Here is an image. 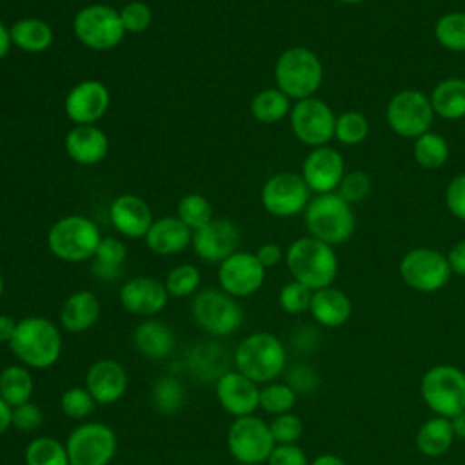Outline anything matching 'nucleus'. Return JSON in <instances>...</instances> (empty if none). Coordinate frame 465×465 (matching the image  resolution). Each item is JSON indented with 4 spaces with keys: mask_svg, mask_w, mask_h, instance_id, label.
<instances>
[{
    "mask_svg": "<svg viewBox=\"0 0 465 465\" xmlns=\"http://www.w3.org/2000/svg\"><path fill=\"white\" fill-rule=\"evenodd\" d=\"M9 347L22 365L44 371L62 356V331L45 316H25L18 320Z\"/></svg>",
    "mask_w": 465,
    "mask_h": 465,
    "instance_id": "nucleus-1",
    "label": "nucleus"
},
{
    "mask_svg": "<svg viewBox=\"0 0 465 465\" xmlns=\"http://www.w3.org/2000/svg\"><path fill=\"white\" fill-rule=\"evenodd\" d=\"M283 260L292 280L312 291L331 287L338 274V256L332 245L312 236L294 240L285 251Z\"/></svg>",
    "mask_w": 465,
    "mask_h": 465,
    "instance_id": "nucleus-2",
    "label": "nucleus"
},
{
    "mask_svg": "<svg viewBox=\"0 0 465 465\" xmlns=\"http://www.w3.org/2000/svg\"><path fill=\"white\" fill-rule=\"evenodd\" d=\"M238 372L254 383H271L285 369L287 351L280 338L271 332H252L245 336L232 356Z\"/></svg>",
    "mask_w": 465,
    "mask_h": 465,
    "instance_id": "nucleus-3",
    "label": "nucleus"
},
{
    "mask_svg": "<svg viewBox=\"0 0 465 465\" xmlns=\"http://www.w3.org/2000/svg\"><path fill=\"white\" fill-rule=\"evenodd\" d=\"M303 220L309 236L332 247L347 242L356 227V216L351 203H347L338 193L316 194L309 200Z\"/></svg>",
    "mask_w": 465,
    "mask_h": 465,
    "instance_id": "nucleus-4",
    "label": "nucleus"
},
{
    "mask_svg": "<svg viewBox=\"0 0 465 465\" xmlns=\"http://www.w3.org/2000/svg\"><path fill=\"white\" fill-rule=\"evenodd\" d=\"M276 87L292 100L314 96L323 80V65L314 51L294 45L285 49L274 65Z\"/></svg>",
    "mask_w": 465,
    "mask_h": 465,
    "instance_id": "nucleus-5",
    "label": "nucleus"
},
{
    "mask_svg": "<svg viewBox=\"0 0 465 465\" xmlns=\"http://www.w3.org/2000/svg\"><path fill=\"white\" fill-rule=\"evenodd\" d=\"M102 234L96 223L80 214L56 220L47 232V247L62 262L78 263L94 258Z\"/></svg>",
    "mask_w": 465,
    "mask_h": 465,
    "instance_id": "nucleus-6",
    "label": "nucleus"
},
{
    "mask_svg": "<svg viewBox=\"0 0 465 465\" xmlns=\"http://www.w3.org/2000/svg\"><path fill=\"white\" fill-rule=\"evenodd\" d=\"M420 392L436 416L450 420L465 411V372L449 363L434 365L423 374Z\"/></svg>",
    "mask_w": 465,
    "mask_h": 465,
    "instance_id": "nucleus-7",
    "label": "nucleus"
},
{
    "mask_svg": "<svg viewBox=\"0 0 465 465\" xmlns=\"http://www.w3.org/2000/svg\"><path fill=\"white\" fill-rule=\"evenodd\" d=\"M191 316L207 334L223 338L236 332L243 322V311L236 298L222 289H202L191 300Z\"/></svg>",
    "mask_w": 465,
    "mask_h": 465,
    "instance_id": "nucleus-8",
    "label": "nucleus"
},
{
    "mask_svg": "<svg viewBox=\"0 0 465 465\" xmlns=\"http://www.w3.org/2000/svg\"><path fill=\"white\" fill-rule=\"evenodd\" d=\"M73 33L80 44L93 51H109L124 40L118 9L105 4H89L73 18Z\"/></svg>",
    "mask_w": 465,
    "mask_h": 465,
    "instance_id": "nucleus-9",
    "label": "nucleus"
},
{
    "mask_svg": "<svg viewBox=\"0 0 465 465\" xmlns=\"http://www.w3.org/2000/svg\"><path fill=\"white\" fill-rule=\"evenodd\" d=\"M274 447L269 423L254 414L234 418L227 429V449L242 465L267 463Z\"/></svg>",
    "mask_w": 465,
    "mask_h": 465,
    "instance_id": "nucleus-10",
    "label": "nucleus"
},
{
    "mask_svg": "<svg viewBox=\"0 0 465 465\" xmlns=\"http://www.w3.org/2000/svg\"><path fill=\"white\" fill-rule=\"evenodd\" d=\"M118 440L114 430L102 421L76 425L65 441L71 465H109L116 454Z\"/></svg>",
    "mask_w": 465,
    "mask_h": 465,
    "instance_id": "nucleus-11",
    "label": "nucleus"
},
{
    "mask_svg": "<svg viewBox=\"0 0 465 465\" xmlns=\"http://www.w3.org/2000/svg\"><path fill=\"white\" fill-rule=\"evenodd\" d=\"M385 118L398 136L416 140L430 131L434 109L430 98L423 91L401 89L389 100Z\"/></svg>",
    "mask_w": 465,
    "mask_h": 465,
    "instance_id": "nucleus-12",
    "label": "nucleus"
},
{
    "mask_svg": "<svg viewBox=\"0 0 465 465\" xmlns=\"http://www.w3.org/2000/svg\"><path fill=\"white\" fill-rule=\"evenodd\" d=\"M447 254L432 247H414L400 260V276L414 291L436 292L450 280Z\"/></svg>",
    "mask_w": 465,
    "mask_h": 465,
    "instance_id": "nucleus-13",
    "label": "nucleus"
},
{
    "mask_svg": "<svg viewBox=\"0 0 465 465\" xmlns=\"http://www.w3.org/2000/svg\"><path fill=\"white\" fill-rule=\"evenodd\" d=\"M291 129L294 136L309 145V147H322L327 145L334 138V125L336 116L329 104L323 100L311 96L298 100L291 107Z\"/></svg>",
    "mask_w": 465,
    "mask_h": 465,
    "instance_id": "nucleus-14",
    "label": "nucleus"
},
{
    "mask_svg": "<svg viewBox=\"0 0 465 465\" xmlns=\"http://www.w3.org/2000/svg\"><path fill=\"white\" fill-rule=\"evenodd\" d=\"M309 187L302 174L296 173H276L262 187V205L263 209L278 218H291L305 211L309 203Z\"/></svg>",
    "mask_w": 465,
    "mask_h": 465,
    "instance_id": "nucleus-15",
    "label": "nucleus"
},
{
    "mask_svg": "<svg viewBox=\"0 0 465 465\" xmlns=\"http://www.w3.org/2000/svg\"><path fill=\"white\" fill-rule=\"evenodd\" d=\"M265 271L254 252L236 251L218 265V283L232 298H247L263 285Z\"/></svg>",
    "mask_w": 465,
    "mask_h": 465,
    "instance_id": "nucleus-16",
    "label": "nucleus"
},
{
    "mask_svg": "<svg viewBox=\"0 0 465 465\" xmlns=\"http://www.w3.org/2000/svg\"><path fill=\"white\" fill-rule=\"evenodd\" d=\"M193 249L200 260L207 263H222L234 254L240 245V229L234 222L218 218L193 232Z\"/></svg>",
    "mask_w": 465,
    "mask_h": 465,
    "instance_id": "nucleus-17",
    "label": "nucleus"
},
{
    "mask_svg": "<svg viewBox=\"0 0 465 465\" xmlns=\"http://www.w3.org/2000/svg\"><path fill=\"white\" fill-rule=\"evenodd\" d=\"M345 174V163L341 154L329 145L314 147L302 163V178L309 191L316 194L336 193Z\"/></svg>",
    "mask_w": 465,
    "mask_h": 465,
    "instance_id": "nucleus-18",
    "label": "nucleus"
},
{
    "mask_svg": "<svg viewBox=\"0 0 465 465\" xmlns=\"http://www.w3.org/2000/svg\"><path fill=\"white\" fill-rule=\"evenodd\" d=\"M109 104L111 94L105 84L98 80H82L65 94L64 109L67 118L76 125H91L105 114Z\"/></svg>",
    "mask_w": 465,
    "mask_h": 465,
    "instance_id": "nucleus-19",
    "label": "nucleus"
},
{
    "mask_svg": "<svg viewBox=\"0 0 465 465\" xmlns=\"http://www.w3.org/2000/svg\"><path fill=\"white\" fill-rule=\"evenodd\" d=\"M214 392L220 407L234 416H251L260 407V387L242 372L225 371L214 381Z\"/></svg>",
    "mask_w": 465,
    "mask_h": 465,
    "instance_id": "nucleus-20",
    "label": "nucleus"
},
{
    "mask_svg": "<svg viewBox=\"0 0 465 465\" xmlns=\"http://www.w3.org/2000/svg\"><path fill=\"white\" fill-rule=\"evenodd\" d=\"M125 311L136 316H154L165 309L169 292L165 283L151 276H134L127 280L118 292Z\"/></svg>",
    "mask_w": 465,
    "mask_h": 465,
    "instance_id": "nucleus-21",
    "label": "nucleus"
},
{
    "mask_svg": "<svg viewBox=\"0 0 465 465\" xmlns=\"http://www.w3.org/2000/svg\"><path fill=\"white\" fill-rule=\"evenodd\" d=\"M127 381V372L120 361L102 358L89 365L84 387L94 398L96 405H113L124 398Z\"/></svg>",
    "mask_w": 465,
    "mask_h": 465,
    "instance_id": "nucleus-22",
    "label": "nucleus"
},
{
    "mask_svg": "<svg viewBox=\"0 0 465 465\" xmlns=\"http://www.w3.org/2000/svg\"><path fill=\"white\" fill-rule=\"evenodd\" d=\"M109 220L127 238L145 236L153 225V213L147 202L136 194H120L109 205Z\"/></svg>",
    "mask_w": 465,
    "mask_h": 465,
    "instance_id": "nucleus-23",
    "label": "nucleus"
},
{
    "mask_svg": "<svg viewBox=\"0 0 465 465\" xmlns=\"http://www.w3.org/2000/svg\"><path fill=\"white\" fill-rule=\"evenodd\" d=\"M109 138L94 124L74 125L65 134V153L80 165H94L107 156Z\"/></svg>",
    "mask_w": 465,
    "mask_h": 465,
    "instance_id": "nucleus-24",
    "label": "nucleus"
},
{
    "mask_svg": "<svg viewBox=\"0 0 465 465\" xmlns=\"http://www.w3.org/2000/svg\"><path fill=\"white\" fill-rule=\"evenodd\" d=\"M98 318L100 300L87 289L69 294L60 309V327L71 334L89 331L98 322Z\"/></svg>",
    "mask_w": 465,
    "mask_h": 465,
    "instance_id": "nucleus-25",
    "label": "nucleus"
},
{
    "mask_svg": "<svg viewBox=\"0 0 465 465\" xmlns=\"http://www.w3.org/2000/svg\"><path fill=\"white\" fill-rule=\"evenodd\" d=\"M143 238L153 252L167 256L182 252L193 242V231L178 216H163L153 222Z\"/></svg>",
    "mask_w": 465,
    "mask_h": 465,
    "instance_id": "nucleus-26",
    "label": "nucleus"
},
{
    "mask_svg": "<svg viewBox=\"0 0 465 465\" xmlns=\"http://www.w3.org/2000/svg\"><path fill=\"white\" fill-rule=\"evenodd\" d=\"M309 312L320 325L336 329L347 323V320L351 318L352 303L343 291L331 285V287L312 291Z\"/></svg>",
    "mask_w": 465,
    "mask_h": 465,
    "instance_id": "nucleus-27",
    "label": "nucleus"
},
{
    "mask_svg": "<svg viewBox=\"0 0 465 465\" xmlns=\"http://www.w3.org/2000/svg\"><path fill=\"white\" fill-rule=\"evenodd\" d=\"M174 332L160 320H145L133 332L134 349L149 360H163L174 351Z\"/></svg>",
    "mask_w": 465,
    "mask_h": 465,
    "instance_id": "nucleus-28",
    "label": "nucleus"
},
{
    "mask_svg": "<svg viewBox=\"0 0 465 465\" xmlns=\"http://www.w3.org/2000/svg\"><path fill=\"white\" fill-rule=\"evenodd\" d=\"M434 114L443 120H460L465 116V78L450 76L440 80L429 94Z\"/></svg>",
    "mask_w": 465,
    "mask_h": 465,
    "instance_id": "nucleus-29",
    "label": "nucleus"
},
{
    "mask_svg": "<svg viewBox=\"0 0 465 465\" xmlns=\"http://www.w3.org/2000/svg\"><path fill=\"white\" fill-rule=\"evenodd\" d=\"M9 33H11V42L25 53H44L45 49L51 47L54 40V33L51 25L45 20L35 18V16L16 20L9 27Z\"/></svg>",
    "mask_w": 465,
    "mask_h": 465,
    "instance_id": "nucleus-30",
    "label": "nucleus"
},
{
    "mask_svg": "<svg viewBox=\"0 0 465 465\" xmlns=\"http://www.w3.org/2000/svg\"><path fill=\"white\" fill-rule=\"evenodd\" d=\"M456 436L449 418L434 416L429 418L416 432V449L427 458L443 456L450 445L454 443Z\"/></svg>",
    "mask_w": 465,
    "mask_h": 465,
    "instance_id": "nucleus-31",
    "label": "nucleus"
},
{
    "mask_svg": "<svg viewBox=\"0 0 465 465\" xmlns=\"http://www.w3.org/2000/svg\"><path fill=\"white\" fill-rule=\"evenodd\" d=\"M35 392V380L25 365H7L0 372V396L11 405L18 407L31 401Z\"/></svg>",
    "mask_w": 465,
    "mask_h": 465,
    "instance_id": "nucleus-32",
    "label": "nucleus"
},
{
    "mask_svg": "<svg viewBox=\"0 0 465 465\" xmlns=\"http://www.w3.org/2000/svg\"><path fill=\"white\" fill-rule=\"evenodd\" d=\"M125 256H127V249L122 240L113 236H105V238L102 236L98 249L94 252L93 272L96 274V278L104 282H113L120 276Z\"/></svg>",
    "mask_w": 465,
    "mask_h": 465,
    "instance_id": "nucleus-33",
    "label": "nucleus"
},
{
    "mask_svg": "<svg viewBox=\"0 0 465 465\" xmlns=\"http://www.w3.org/2000/svg\"><path fill=\"white\" fill-rule=\"evenodd\" d=\"M251 113L260 124H276L291 113V98L278 87H267L254 94Z\"/></svg>",
    "mask_w": 465,
    "mask_h": 465,
    "instance_id": "nucleus-34",
    "label": "nucleus"
},
{
    "mask_svg": "<svg viewBox=\"0 0 465 465\" xmlns=\"http://www.w3.org/2000/svg\"><path fill=\"white\" fill-rule=\"evenodd\" d=\"M412 154L420 167H423L427 171H434L447 163L449 143L441 134L427 131L425 134H421L414 140Z\"/></svg>",
    "mask_w": 465,
    "mask_h": 465,
    "instance_id": "nucleus-35",
    "label": "nucleus"
},
{
    "mask_svg": "<svg viewBox=\"0 0 465 465\" xmlns=\"http://www.w3.org/2000/svg\"><path fill=\"white\" fill-rule=\"evenodd\" d=\"M153 407L162 414H174L185 403V389L176 376L162 374L151 387Z\"/></svg>",
    "mask_w": 465,
    "mask_h": 465,
    "instance_id": "nucleus-36",
    "label": "nucleus"
},
{
    "mask_svg": "<svg viewBox=\"0 0 465 465\" xmlns=\"http://www.w3.org/2000/svg\"><path fill=\"white\" fill-rule=\"evenodd\" d=\"M25 465H71L65 443L51 436L33 438L24 450Z\"/></svg>",
    "mask_w": 465,
    "mask_h": 465,
    "instance_id": "nucleus-37",
    "label": "nucleus"
},
{
    "mask_svg": "<svg viewBox=\"0 0 465 465\" xmlns=\"http://www.w3.org/2000/svg\"><path fill=\"white\" fill-rule=\"evenodd\" d=\"M436 42L452 53H465V13L450 11L438 18L434 25Z\"/></svg>",
    "mask_w": 465,
    "mask_h": 465,
    "instance_id": "nucleus-38",
    "label": "nucleus"
},
{
    "mask_svg": "<svg viewBox=\"0 0 465 465\" xmlns=\"http://www.w3.org/2000/svg\"><path fill=\"white\" fill-rule=\"evenodd\" d=\"M176 216L194 232L213 220V207L205 196L191 193L178 202Z\"/></svg>",
    "mask_w": 465,
    "mask_h": 465,
    "instance_id": "nucleus-39",
    "label": "nucleus"
},
{
    "mask_svg": "<svg viewBox=\"0 0 465 465\" xmlns=\"http://www.w3.org/2000/svg\"><path fill=\"white\" fill-rule=\"evenodd\" d=\"M294 403H296V392L289 383L271 381L260 389V409H263L267 414L278 416V414L291 412Z\"/></svg>",
    "mask_w": 465,
    "mask_h": 465,
    "instance_id": "nucleus-40",
    "label": "nucleus"
},
{
    "mask_svg": "<svg viewBox=\"0 0 465 465\" xmlns=\"http://www.w3.org/2000/svg\"><path fill=\"white\" fill-rule=\"evenodd\" d=\"M369 134V120L360 111H345L336 116L334 138L343 145H358Z\"/></svg>",
    "mask_w": 465,
    "mask_h": 465,
    "instance_id": "nucleus-41",
    "label": "nucleus"
},
{
    "mask_svg": "<svg viewBox=\"0 0 465 465\" xmlns=\"http://www.w3.org/2000/svg\"><path fill=\"white\" fill-rule=\"evenodd\" d=\"M200 271L193 263H180L173 267L165 278V289L169 296L174 298H185V296H194L198 287H200Z\"/></svg>",
    "mask_w": 465,
    "mask_h": 465,
    "instance_id": "nucleus-42",
    "label": "nucleus"
},
{
    "mask_svg": "<svg viewBox=\"0 0 465 465\" xmlns=\"http://www.w3.org/2000/svg\"><path fill=\"white\" fill-rule=\"evenodd\" d=\"M96 407L94 398L89 394L85 387H69L60 396V409L65 416L73 420L87 418Z\"/></svg>",
    "mask_w": 465,
    "mask_h": 465,
    "instance_id": "nucleus-43",
    "label": "nucleus"
},
{
    "mask_svg": "<svg viewBox=\"0 0 465 465\" xmlns=\"http://www.w3.org/2000/svg\"><path fill=\"white\" fill-rule=\"evenodd\" d=\"M311 298H312V289H309L307 285L296 280H291L280 289L278 303L282 311H285L287 314H302L309 311Z\"/></svg>",
    "mask_w": 465,
    "mask_h": 465,
    "instance_id": "nucleus-44",
    "label": "nucleus"
},
{
    "mask_svg": "<svg viewBox=\"0 0 465 465\" xmlns=\"http://www.w3.org/2000/svg\"><path fill=\"white\" fill-rule=\"evenodd\" d=\"M336 193L351 205L363 202L371 193V178L363 171H349L343 174Z\"/></svg>",
    "mask_w": 465,
    "mask_h": 465,
    "instance_id": "nucleus-45",
    "label": "nucleus"
},
{
    "mask_svg": "<svg viewBox=\"0 0 465 465\" xmlns=\"http://www.w3.org/2000/svg\"><path fill=\"white\" fill-rule=\"evenodd\" d=\"M118 15L125 33H143L153 22L151 7L142 0L127 2L122 9H118Z\"/></svg>",
    "mask_w": 465,
    "mask_h": 465,
    "instance_id": "nucleus-46",
    "label": "nucleus"
},
{
    "mask_svg": "<svg viewBox=\"0 0 465 465\" xmlns=\"http://www.w3.org/2000/svg\"><path fill=\"white\" fill-rule=\"evenodd\" d=\"M269 429L276 445H289V443H296L302 438L303 421L300 420V416L292 412H285V414L274 416L272 421L269 423Z\"/></svg>",
    "mask_w": 465,
    "mask_h": 465,
    "instance_id": "nucleus-47",
    "label": "nucleus"
},
{
    "mask_svg": "<svg viewBox=\"0 0 465 465\" xmlns=\"http://www.w3.org/2000/svg\"><path fill=\"white\" fill-rule=\"evenodd\" d=\"M44 421V414H42V409L33 403V401H27V403H22L18 407H13V414H11V423L16 430H22V432H33L36 430Z\"/></svg>",
    "mask_w": 465,
    "mask_h": 465,
    "instance_id": "nucleus-48",
    "label": "nucleus"
},
{
    "mask_svg": "<svg viewBox=\"0 0 465 465\" xmlns=\"http://www.w3.org/2000/svg\"><path fill=\"white\" fill-rule=\"evenodd\" d=\"M445 205L452 216L465 222V173L449 182L445 189Z\"/></svg>",
    "mask_w": 465,
    "mask_h": 465,
    "instance_id": "nucleus-49",
    "label": "nucleus"
},
{
    "mask_svg": "<svg viewBox=\"0 0 465 465\" xmlns=\"http://www.w3.org/2000/svg\"><path fill=\"white\" fill-rule=\"evenodd\" d=\"M305 452L296 445H276L267 460V465H309Z\"/></svg>",
    "mask_w": 465,
    "mask_h": 465,
    "instance_id": "nucleus-50",
    "label": "nucleus"
},
{
    "mask_svg": "<svg viewBox=\"0 0 465 465\" xmlns=\"http://www.w3.org/2000/svg\"><path fill=\"white\" fill-rule=\"evenodd\" d=\"M254 254H256L258 262H260L265 269L278 265V263L285 258V252H283L282 247H280L278 243H274V242H267V243L260 245Z\"/></svg>",
    "mask_w": 465,
    "mask_h": 465,
    "instance_id": "nucleus-51",
    "label": "nucleus"
},
{
    "mask_svg": "<svg viewBox=\"0 0 465 465\" xmlns=\"http://www.w3.org/2000/svg\"><path fill=\"white\" fill-rule=\"evenodd\" d=\"M447 262L454 274L465 276V240H460L450 247L447 252Z\"/></svg>",
    "mask_w": 465,
    "mask_h": 465,
    "instance_id": "nucleus-52",
    "label": "nucleus"
},
{
    "mask_svg": "<svg viewBox=\"0 0 465 465\" xmlns=\"http://www.w3.org/2000/svg\"><path fill=\"white\" fill-rule=\"evenodd\" d=\"M16 320L7 316V314H0V341H5L9 343L13 334H15V329H16Z\"/></svg>",
    "mask_w": 465,
    "mask_h": 465,
    "instance_id": "nucleus-53",
    "label": "nucleus"
},
{
    "mask_svg": "<svg viewBox=\"0 0 465 465\" xmlns=\"http://www.w3.org/2000/svg\"><path fill=\"white\" fill-rule=\"evenodd\" d=\"M11 414H13V407L0 396V436L13 427Z\"/></svg>",
    "mask_w": 465,
    "mask_h": 465,
    "instance_id": "nucleus-54",
    "label": "nucleus"
},
{
    "mask_svg": "<svg viewBox=\"0 0 465 465\" xmlns=\"http://www.w3.org/2000/svg\"><path fill=\"white\" fill-rule=\"evenodd\" d=\"M11 45H13V42H11L9 27L0 20V60H2L4 56H7Z\"/></svg>",
    "mask_w": 465,
    "mask_h": 465,
    "instance_id": "nucleus-55",
    "label": "nucleus"
},
{
    "mask_svg": "<svg viewBox=\"0 0 465 465\" xmlns=\"http://www.w3.org/2000/svg\"><path fill=\"white\" fill-rule=\"evenodd\" d=\"M450 425H452V430H454V436L458 440H465V411L452 416L450 418Z\"/></svg>",
    "mask_w": 465,
    "mask_h": 465,
    "instance_id": "nucleus-56",
    "label": "nucleus"
},
{
    "mask_svg": "<svg viewBox=\"0 0 465 465\" xmlns=\"http://www.w3.org/2000/svg\"><path fill=\"white\" fill-rule=\"evenodd\" d=\"M309 465H347V463L334 454H320Z\"/></svg>",
    "mask_w": 465,
    "mask_h": 465,
    "instance_id": "nucleus-57",
    "label": "nucleus"
},
{
    "mask_svg": "<svg viewBox=\"0 0 465 465\" xmlns=\"http://www.w3.org/2000/svg\"><path fill=\"white\" fill-rule=\"evenodd\" d=\"M336 2H340V4H349V5H354V4H361V2H365V0H336Z\"/></svg>",
    "mask_w": 465,
    "mask_h": 465,
    "instance_id": "nucleus-58",
    "label": "nucleus"
},
{
    "mask_svg": "<svg viewBox=\"0 0 465 465\" xmlns=\"http://www.w3.org/2000/svg\"><path fill=\"white\" fill-rule=\"evenodd\" d=\"M4 287H5V283H4V278H2V274H0V296L4 294Z\"/></svg>",
    "mask_w": 465,
    "mask_h": 465,
    "instance_id": "nucleus-59",
    "label": "nucleus"
},
{
    "mask_svg": "<svg viewBox=\"0 0 465 465\" xmlns=\"http://www.w3.org/2000/svg\"><path fill=\"white\" fill-rule=\"evenodd\" d=\"M238 465H242V463H238Z\"/></svg>",
    "mask_w": 465,
    "mask_h": 465,
    "instance_id": "nucleus-60",
    "label": "nucleus"
}]
</instances>
